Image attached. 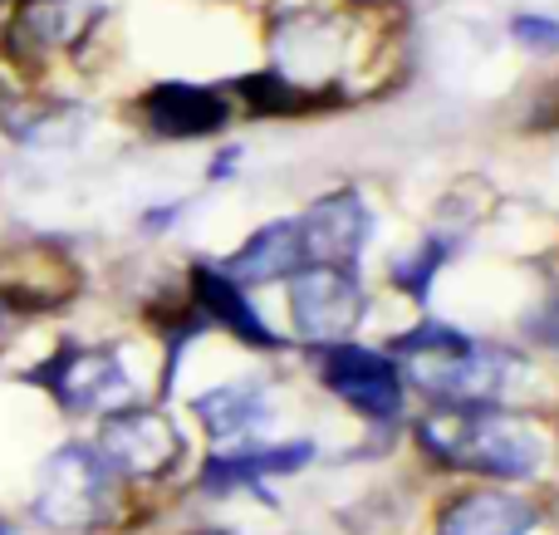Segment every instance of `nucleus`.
Instances as JSON below:
<instances>
[{
	"mask_svg": "<svg viewBox=\"0 0 559 535\" xmlns=\"http://www.w3.org/2000/svg\"><path fill=\"white\" fill-rule=\"evenodd\" d=\"M197 418L206 423L212 438H241L255 423H265V389L261 383H231L197 399Z\"/></svg>",
	"mask_w": 559,
	"mask_h": 535,
	"instance_id": "14",
	"label": "nucleus"
},
{
	"mask_svg": "<svg viewBox=\"0 0 559 535\" xmlns=\"http://www.w3.org/2000/svg\"><path fill=\"white\" fill-rule=\"evenodd\" d=\"M305 241H299V222H271L241 246L231 251L216 271L226 275L231 285H271V281H285V275L305 271Z\"/></svg>",
	"mask_w": 559,
	"mask_h": 535,
	"instance_id": "9",
	"label": "nucleus"
},
{
	"mask_svg": "<svg viewBox=\"0 0 559 535\" xmlns=\"http://www.w3.org/2000/svg\"><path fill=\"white\" fill-rule=\"evenodd\" d=\"M417 442L452 472L525 482L545 467V442L525 418H511L496 403L476 408H442L437 418L417 423Z\"/></svg>",
	"mask_w": 559,
	"mask_h": 535,
	"instance_id": "1",
	"label": "nucleus"
},
{
	"mask_svg": "<svg viewBox=\"0 0 559 535\" xmlns=\"http://www.w3.org/2000/svg\"><path fill=\"white\" fill-rule=\"evenodd\" d=\"M29 383L49 393L64 413H118L133 408V383H128L123 364L114 349H84V344H64L45 364L29 369Z\"/></svg>",
	"mask_w": 559,
	"mask_h": 535,
	"instance_id": "3",
	"label": "nucleus"
},
{
	"mask_svg": "<svg viewBox=\"0 0 559 535\" xmlns=\"http://www.w3.org/2000/svg\"><path fill=\"white\" fill-rule=\"evenodd\" d=\"M143 114L163 138H206V133H216V128H226L231 108H226V98L216 94V88L157 84V88H147Z\"/></svg>",
	"mask_w": 559,
	"mask_h": 535,
	"instance_id": "10",
	"label": "nucleus"
},
{
	"mask_svg": "<svg viewBox=\"0 0 559 535\" xmlns=\"http://www.w3.org/2000/svg\"><path fill=\"white\" fill-rule=\"evenodd\" d=\"M118 501V472L94 442H64L49 452L35 482V521L49 531H94L114 516Z\"/></svg>",
	"mask_w": 559,
	"mask_h": 535,
	"instance_id": "2",
	"label": "nucleus"
},
{
	"mask_svg": "<svg viewBox=\"0 0 559 535\" xmlns=\"http://www.w3.org/2000/svg\"><path fill=\"white\" fill-rule=\"evenodd\" d=\"M368 216L358 192H329L299 216V241H305L309 265H354V255L368 241Z\"/></svg>",
	"mask_w": 559,
	"mask_h": 535,
	"instance_id": "8",
	"label": "nucleus"
},
{
	"mask_svg": "<svg viewBox=\"0 0 559 535\" xmlns=\"http://www.w3.org/2000/svg\"><path fill=\"white\" fill-rule=\"evenodd\" d=\"M511 29H515V39L531 49H545V55L559 49V20H550V15H515Z\"/></svg>",
	"mask_w": 559,
	"mask_h": 535,
	"instance_id": "17",
	"label": "nucleus"
},
{
	"mask_svg": "<svg viewBox=\"0 0 559 535\" xmlns=\"http://www.w3.org/2000/svg\"><path fill=\"white\" fill-rule=\"evenodd\" d=\"M0 535H15V531H10V521H0Z\"/></svg>",
	"mask_w": 559,
	"mask_h": 535,
	"instance_id": "18",
	"label": "nucleus"
},
{
	"mask_svg": "<svg viewBox=\"0 0 559 535\" xmlns=\"http://www.w3.org/2000/svg\"><path fill=\"white\" fill-rule=\"evenodd\" d=\"M289 320L309 344H344V334L364 320V290L348 265H305L289 285Z\"/></svg>",
	"mask_w": 559,
	"mask_h": 535,
	"instance_id": "4",
	"label": "nucleus"
},
{
	"mask_svg": "<svg viewBox=\"0 0 559 535\" xmlns=\"http://www.w3.org/2000/svg\"><path fill=\"white\" fill-rule=\"evenodd\" d=\"M192 300L197 310L206 314V320L226 324V330L236 334V340L255 344V349H275V330L261 320V310H255L251 300H246L241 285H231L216 265H192Z\"/></svg>",
	"mask_w": 559,
	"mask_h": 535,
	"instance_id": "12",
	"label": "nucleus"
},
{
	"mask_svg": "<svg viewBox=\"0 0 559 535\" xmlns=\"http://www.w3.org/2000/svg\"><path fill=\"white\" fill-rule=\"evenodd\" d=\"M98 452L118 477H163L182 462V432L147 408H118L108 413V428L98 438Z\"/></svg>",
	"mask_w": 559,
	"mask_h": 535,
	"instance_id": "6",
	"label": "nucleus"
},
{
	"mask_svg": "<svg viewBox=\"0 0 559 535\" xmlns=\"http://www.w3.org/2000/svg\"><path fill=\"white\" fill-rule=\"evenodd\" d=\"M511 354L506 349H481L472 344L456 359H413V379L423 393L452 403V408H476V403H496V393L506 389L511 373Z\"/></svg>",
	"mask_w": 559,
	"mask_h": 535,
	"instance_id": "7",
	"label": "nucleus"
},
{
	"mask_svg": "<svg viewBox=\"0 0 559 535\" xmlns=\"http://www.w3.org/2000/svg\"><path fill=\"white\" fill-rule=\"evenodd\" d=\"M442 261H447V241H427V246H417L413 255L393 261V281L403 285L407 295L427 300V290H432V275H437V265H442Z\"/></svg>",
	"mask_w": 559,
	"mask_h": 535,
	"instance_id": "16",
	"label": "nucleus"
},
{
	"mask_svg": "<svg viewBox=\"0 0 559 535\" xmlns=\"http://www.w3.org/2000/svg\"><path fill=\"white\" fill-rule=\"evenodd\" d=\"M314 457V442H280V448H246L231 457H212L202 467V491H236V487H261L265 477H285L299 472Z\"/></svg>",
	"mask_w": 559,
	"mask_h": 535,
	"instance_id": "13",
	"label": "nucleus"
},
{
	"mask_svg": "<svg viewBox=\"0 0 559 535\" xmlns=\"http://www.w3.org/2000/svg\"><path fill=\"white\" fill-rule=\"evenodd\" d=\"M472 344H476V340H466V334L452 330V324L427 320V324H417V330L397 334L388 349H397L403 359H456V354H466Z\"/></svg>",
	"mask_w": 559,
	"mask_h": 535,
	"instance_id": "15",
	"label": "nucleus"
},
{
	"mask_svg": "<svg viewBox=\"0 0 559 535\" xmlns=\"http://www.w3.org/2000/svg\"><path fill=\"white\" fill-rule=\"evenodd\" d=\"M540 511L511 491H466L447 501L437 516V535H531Z\"/></svg>",
	"mask_w": 559,
	"mask_h": 535,
	"instance_id": "11",
	"label": "nucleus"
},
{
	"mask_svg": "<svg viewBox=\"0 0 559 535\" xmlns=\"http://www.w3.org/2000/svg\"><path fill=\"white\" fill-rule=\"evenodd\" d=\"M319 379H324V389H334L348 408L364 413V418H397V413H403L397 364L378 349L329 344V349H319Z\"/></svg>",
	"mask_w": 559,
	"mask_h": 535,
	"instance_id": "5",
	"label": "nucleus"
}]
</instances>
